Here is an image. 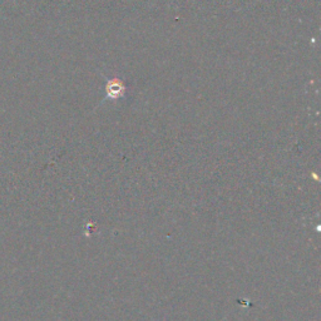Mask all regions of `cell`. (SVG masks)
<instances>
[{"mask_svg":"<svg viewBox=\"0 0 321 321\" xmlns=\"http://www.w3.org/2000/svg\"><path fill=\"white\" fill-rule=\"evenodd\" d=\"M107 92L108 96H109L110 98L115 99L118 98V97L123 96V93H124V87H123V84L120 83V82H109L107 86Z\"/></svg>","mask_w":321,"mask_h":321,"instance_id":"obj_1","label":"cell"},{"mask_svg":"<svg viewBox=\"0 0 321 321\" xmlns=\"http://www.w3.org/2000/svg\"><path fill=\"white\" fill-rule=\"evenodd\" d=\"M162 321H166V320H162Z\"/></svg>","mask_w":321,"mask_h":321,"instance_id":"obj_2","label":"cell"}]
</instances>
